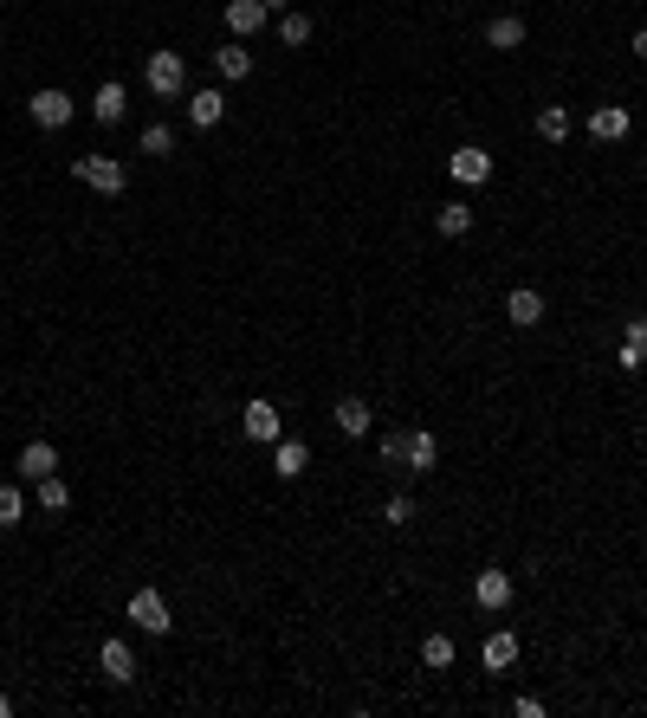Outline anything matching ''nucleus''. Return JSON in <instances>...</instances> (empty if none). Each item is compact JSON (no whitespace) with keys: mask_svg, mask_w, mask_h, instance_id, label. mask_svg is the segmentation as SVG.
<instances>
[{"mask_svg":"<svg viewBox=\"0 0 647 718\" xmlns=\"http://www.w3.org/2000/svg\"><path fill=\"white\" fill-rule=\"evenodd\" d=\"M628 123H635V117H628L622 104H602V110H589V136H596V143H622V136H628Z\"/></svg>","mask_w":647,"mask_h":718,"instance_id":"1a4fd4ad","label":"nucleus"},{"mask_svg":"<svg viewBox=\"0 0 647 718\" xmlns=\"http://www.w3.org/2000/svg\"><path fill=\"white\" fill-rule=\"evenodd\" d=\"M240 427H246V440H259V447H272V440H285V414L266 402V395H253V402L240 408Z\"/></svg>","mask_w":647,"mask_h":718,"instance_id":"7ed1b4c3","label":"nucleus"},{"mask_svg":"<svg viewBox=\"0 0 647 718\" xmlns=\"http://www.w3.org/2000/svg\"><path fill=\"white\" fill-rule=\"evenodd\" d=\"M382 466H389V473H408V427H389V434H382Z\"/></svg>","mask_w":647,"mask_h":718,"instance_id":"5701e85b","label":"nucleus"},{"mask_svg":"<svg viewBox=\"0 0 647 718\" xmlns=\"http://www.w3.org/2000/svg\"><path fill=\"white\" fill-rule=\"evenodd\" d=\"M615 363H622V369H641V363H647V317H635V324L622 330V350H615Z\"/></svg>","mask_w":647,"mask_h":718,"instance_id":"aec40b11","label":"nucleus"},{"mask_svg":"<svg viewBox=\"0 0 647 718\" xmlns=\"http://www.w3.org/2000/svg\"><path fill=\"white\" fill-rule=\"evenodd\" d=\"M505 317H512L518 330H531V324H544V292H531V285H518L512 298H505Z\"/></svg>","mask_w":647,"mask_h":718,"instance_id":"f8f14e48","label":"nucleus"},{"mask_svg":"<svg viewBox=\"0 0 647 718\" xmlns=\"http://www.w3.org/2000/svg\"><path fill=\"white\" fill-rule=\"evenodd\" d=\"M143 78H149V91H156V98H182V85H188V65H182V52H149Z\"/></svg>","mask_w":647,"mask_h":718,"instance_id":"f03ea898","label":"nucleus"},{"mask_svg":"<svg viewBox=\"0 0 647 718\" xmlns=\"http://www.w3.org/2000/svg\"><path fill=\"white\" fill-rule=\"evenodd\" d=\"M13 473H20V479H33V486H39L46 473H59V453H52L46 440H26V447H20V460H13Z\"/></svg>","mask_w":647,"mask_h":718,"instance_id":"6e6552de","label":"nucleus"},{"mask_svg":"<svg viewBox=\"0 0 647 718\" xmlns=\"http://www.w3.org/2000/svg\"><path fill=\"white\" fill-rule=\"evenodd\" d=\"M279 46H311V13H285L279 20Z\"/></svg>","mask_w":647,"mask_h":718,"instance_id":"a878e982","label":"nucleus"},{"mask_svg":"<svg viewBox=\"0 0 647 718\" xmlns=\"http://www.w3.org/2000/svg\"><path fill=\"white\" fill-rule=\"evenodd\" d=\"M39 505H46V512H72V486H65L59 473H46L39 479Z\"/></svg>","mask_w":647,"mask_h":718,"instance_id":"393cba45","label":"nucleus"},{"mask_svg":"<svg viewBox=\"0 0 647 718\" xmlns=\"http://www.w3.org/2000/svg\"><path fill=\"white\" fill-rule=\"evenodd\" d=\"M72 175H78L85 188H98V195H123V188H130V169H123L117 156H78Z\"/></svg>","mask_w":647,"mask_h":718,"instance_id":"f257e3e1","label":"nucleus"},{"mask_svg":"<svg viewBox=\"0 0 647 718\" xmlns=\"http://www.w3.org/2000/svg\"><path fill=\"white\" fill-rule=\"evenodd\" d=\"M72 98H65L59 85H46V91H33V98H26V117L39 123V130H65V123H72Z\"/></svg>","mask_w":647,"mask_h":718,"instance_id":"20e7f679","label":"nucleus"},{"mask_svg":"<svg viewBox=\"0 0 647 718\" xmlns=\"http://www.w3.org/2000/svg\"><path fill=\"white\" fill-rule=\"evenodd\" d=\"M279 7H285V0H266V13H279Z\"/></svg>","mask_w":647,"mask_h":718,"instance_id":"473e14b6","label":"nucleus"},{"mask_svg":"<svg viewBox=\"0 0 647 718\" xmlns=\"http://www.w3.org/2000/svg\"><path fill=\"white\" fill-rule=\"evenodd\" d=\"M421 660H428L434 673H440V667H453V641H447V634H428V641H421Z\"/></svg>","mask_w":647,"mask_h":718,"instance_id":"c85d7f7f","label":"nucleus"},{"mask_svg":"<svg viewBox=\"0 0 647 718\" xmlns=\"http://www.w3.org/2000/svg\"><path fill=\"white\" fill-rule=\"evenodd\" d=\"M20 518H26V499H20V486H0V531H13Z\"/></svg>","mask_w":647,"mask_h":718,"instance_id":"cd10ccee","label":"nucleus"},{"mask_svg":"<svg viewBox=\"0 0 647 718\" xmlns=\"http://www.w3.org/2000/svg\"><path fill=\"white\" fill-rule=\"evenodd\" d=\"M479 660H486L492 673H505V667H512V660H518V634H505V628H499V634H492L486 647H479Z\"/></svg>","mask_w":647,"mask_h":718,"instance_id":"4be33fe9","label":"nucleus"},{"mask_svg":"<svg viewBox=\"0 0 647 718\" xmlns=\"http://www.w3.org/2000/svg\"><path fill=\"white\" fill-rule=\"evenodd\" d=\"M382 524H415V499H408V492H395V499L382 505Z\"/></svg>","mask_w":647,"mask_h":718,"instance_id":"c756f323","label":"nucleus"},{"mask_svg":"<svg viewBox=\"0 0 647 718\" xmlns=\"http://www.w3.org/2000/svg\"><path fill=\"white\" fill-rule=\"evenodd\" d=\"M220 117H227V98H220V91H195V98H188V123H195V130H214Z\"/></svg>","mask_w":647,"mask_h":718,"instance_id":"6ab92c4d","label":"nucleus"},{"mask_svg":"<svg viewBox=\"0 0 647 718\" xmlns=\"http://www.w3.org/2000/svg\"><path fill=\"white\" fill-rule=\"evenodd\" d=\"M538 136H544V143H563V136H570V110H563V104H544V110H538Z\"/></svg>","mask_w":647,"mask_h":718,"instance_id":"b1692460","label":"nucleus"},{"mask_svg":"<svg viewBox=\"0 0 647 718\" xmlns=\"http://www.w3.org/2000/svg\"><path fill=\"white\" fill-rule=\"evenodd\" d=\"M330 421H337V427H343V434H350V440H363L376 414H369V402H363V395H343V402L330 408Z\"/></svg>","mask_w":647,"mask_h":718,"instance_id":"9d476101","label":"nucleus"},{"mask_svg":"<svg viewBox=\"0 0 647 718\" xmlns=\"http://www.w3.org/2000/svg\"><path fill=\"white\" fill-rule=\"evenodd\" d=\"M635 59H647V26H641V33H635Z\"/></svg>","mask_w":647,"mask_h":718,"instance_id":"2f4dec72","label":"nucleus"},{"mask_svg":"<svg viewBox=\"0 0 647 718\" xmlns=\"http://www.w3.org/2000/svg\"><path fill=\"white\" fill-rule=\"evenodd\" d=\"M305 466H311V447H305V440H272V473H279V479H298Z\"/></svg>","mask_w":647,"mask_h":718,"instance_id":"ddd939ff","label":"nucleus"},{"mask_svg":"<svg viewBox=\"0 0 647 718\" xmlns=\"http://www.w3.org/2000/svg\"><path fill=\"white\" fill-rule=\"evenodd\" d=\"M434 460H440V440L428 427H408V473H434Z\"/></svg>","mask_w":647,"mask_h":718,"instance_id":"f3484780","label":"nucleus"},{"mask_svg":"<svg viewBox=\"0 0 647 718\" xmlns=\"http://www.w3.org/2000/svg\"><path fill=\"white\" fill-rule=\"evenodd\" d=\"M447 169H453V182L479 188V182H486V175H492V156H486V149H479V143H466V149H453V162H447Z\"/></svg>","mask_w":647,"mask_h":718,"instance_id":"0eeeda50","label":"nucleus"},{"mask_svg":"<svg viewBox=\"0 0 647 718\" xmlns=\"http://www.w3.org/2000/svg\"><path fill=\"white\" fill-rule=\"evenodd\" d=\"M473 602H479L486 615H499L505 602H512V576H505V570H479V576H473Z\"/></svg>","mask_w":647,"mask_h":718,"instance_id":"423d86ee","label":"nucleus"},{"mask_svg":"<svg viewBox=\"0 0 647 718\" xmlns=\"http://www.w3.org/2000/svg\"><path fill=\"white\" fill-rule=\"evenodd\" d=\"M143 156H175V130L169 123H149L143 130Z\"/></svg>","mask_w":647,"mask_h":718,"instance_id":"bb28decb","label":"nucleus"},{"mask_svg":"<svg viewBox=\"0 0 647 718\" xmlns=\"http://www.w3.org/2000/svg\"><path fill=\"white\" fill-rule=\"evenodd\" d=\"M98 660H104V673H110L117 686H130V680H136V654H130V641H117V634H110V641L98 647Z\"/></svg>","mask_w":647,"mask_h":718,"instance_id":"9b49d317","label":"nucleus"},{"mask_svg":"<svg viewBox=\"0 0 647 718\" xmlns=\"http://www.w3.org/2000/svg\"><path fill=\"white\" fill-rule=\"evenodd\" d=\"M130 621H136L143 634H169V628H175V621H169V602H162V589H136V596H130Z\"/></svg>","mask_w":647,"mask_h":718,"instance_id":"39448f33","label":"nucleus"},{"mask_svg":"<svg viewBox=\"0 0 647 718\" xmlns=\"http://www.w3.org/2000/svg\"><path fill=\"white\" fill-rule=\"evenodd\" d=\"M123 110H130V91L110 78V85H98V98H91V117L98 123H123Z\"/></svg>","mask_w":647,"mask_h":718,"instance_id":"a211bd4d","label":"nucleus"},{"mask_svg":"<svg viewBox=\"0 0 647 718\" xmlns=\"http://www.w3.org/2000/svg\"><path fill=\"white\" fill-rule=\"evenodd\" d=\"M434 227L447 233V240H460V233H473V207H466V201H440Z\"/></svg>","mask_w":647,"mask_h":718,"instance_id":"412c9836","label":"nucleus"},{"mask_svg":"<svg viewBox=\"0 0 647 718\" xmlns=\"http://www.w3.org/2000/svg\"><path fill=\"white\" fill-rule=\"evenodd\" d=\"M214 72L227 78V85H240V78H253V52L233 39V46H220V52H214Z\"/></svg>","mask_w":647,"mask_h":718,"instance_id":"dca6fc26","label":"nucleus"},{"mask_svg":"<svg viewBox=\"0 0 647 718\" xmlns=\"http://www.w3.org/2000/svg\"><path fill=\"white\" fill-rule=\"evenodd\" d=\"M512 712H518V718H544V699L525 693V699H512Z\"/></svg>","mask_w":647,"mask_h":718,"instance_id":"7c9ffc66","label":"nucleus"},{"mask_svg":"<svg viewBox=\"0 0 647 718\" xmlns=\"http://www.w3.org/2000/svg\"><path fill=\"white\" fill-rule=\"evenodd\" d=\"M272 13H266V0H227V26H233V39H246V33H259Z\"/></svg>","mask_w":647,"mask_h":718,"instance_id":"4468645a","label":"nucleus"},{"mask_svg":"<svg viewBox=\"0 0 647 718\" xmlns=\"http://www.w3.org/2000/svg\"><path fill=\"white\" fill-rule=\"evenodd\" d=\"M486 46H492V52H518V46H525V20H518V13L486 20Z\"/></svg>","mask_w":647,"mask_h":718,"instance_id":"2eb2a0df","label":"nucleus"}]
</instances>
